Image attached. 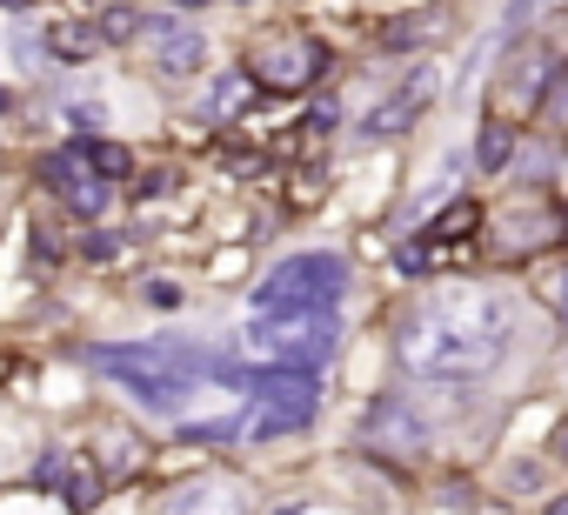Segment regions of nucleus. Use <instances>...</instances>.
<instances>
[{"label": "nucleus", "mask_w": 568, "mask_h": 515, "mask_svg": "<svg viewBox=\"0 0 568 515\" xmlns=\"http://www.w3.org/2000/svg\"><path fill=\"white\" fill-rule=\"evenodd\" d=\"M348 289V262L328 248L315 254H288L261 289H254V315H328Z\"/></svg>", "instance_id": "nucleus-2"}, {"label": "nucleus", "mask_w": 568, "mask_h": 515, "mask_svg": "<svg viewBox=\"0 0 568 515\" xmlns=\"http://www.w3.org/2000/svg\"><path fill=\"white\" fill-rule=\"evenodd\" d=\"M141 48H148L154 74H168V81H194V74H201V61H207L201 28H194V21H181V14H148V21H141Z\"/></svg>", "instance_id": "nucleus-5"}, {"label": "nucleus", "mask_w": 568, "mask_h": 515, "mask_svg": "<svg viewBox=\"0 0 568 515\" xmlns=\"http://www.w3.org/2000/svg\"><path fill=\"white\" fill-rule=\"evenodd\" d=\"M548 515H568V502H555V508H548Z\"/></svg>", "instance_id": "nucleus-24"}, {"label": "nucleus", "mask_w": 568, "mask_h": 515, "mask_svg": "<svg viewBox=\"0 0 568 515\" xmlns=\"http://www.w3.org/2000/svg\"><path fill=\"white\" fill-rule=\"evenodd\" d=\"M94 28H101V41H141V8H108Z\"/></svg>", "instance_id": "nucleus-16"}, {"label": "nucleus", "mask_w": 568, "mask_h": 515, "mask_svg": "<svg viewBox=\"0 0 568 515\" xmlns=\"http://www.w3.org/2000/svg\"><path fill=\"white\" fill-rule=\"evenodd\" d=\"M0 108H8V88H0Z\"/></svg>", "instance_id": "nucleus-25"}, {"label": "nucleus", "mask_w": 568, "mask_h": 515, "mask_svg": "<svg viewBox=\"0 0 568 515\" xmlns=\"http://www.w3.org/2000/svg\"><path fill=\"white\" fill-rule=\"evenodd\" d=\"M48 48H54L61 61H88V54L101 48V28H88V21H61V28H48Z\"/></svg>", "instance_id": "nucleus-15"}, {"label": "nucleus", "mask_w": 568, "mask_h": 515, "mask_svg": "<svg viewBox=\"0 0 568 515\" xmlns=\"http://www.w3.org/2000/svg\"><path fill=\"white\" fill-rule=\"evenodd\" d=\"M548 455H555V462H568V422H555V435H548Z\"/></svg>", "instance_id": "nucleus-22"}, {"label": "nucleus", "mask_w": 568, "mask_h": 515, "mask_svg": "<svg viewBox=\"0 0 568 515\" xmlns=\"http://www.w3.org/2000/svg\"><path fill=\"white\" fill-rule=\"evenodd\" d=\"M508 335H515V302L495 295V289H448L435 302H422L408 322H402V368L415 382H481L501 355H508Z\"/></svg>", "instance_id": "nucleus-1"}, {"label": "nucleus", "mask_w": 568, "mask_h": 515, "mask_svg": "<svg viewBox=\"0 0 568 515\" xmlns=\"http://www.w3.org/2000/svg\"><path fill=\"white\" fill-rule=\"evenodd\" d=\"M34 482H41V488H54V495H61V502H74V508H94V502H101V468H94L88 455H68V448L41 455Z\"/></svg>", "instance_id": "nucleus-7"}, {"label": "nucleus", "mask_w": 568, "mask_h": 515, "mask_svg": "<svg viewBox=\"0 0 568 515\" xmlns=\"http://www.w3.org/2000/svg\"><path fill=\"white\" fill-rule=\"evenodd\" d=\"M555 309H561V322H568V275L555 282Z\"/></svg>", "instance_id": "nucleus-23"}, {"label": "nucleus", "mask_w": 568, "mask_h": 515, "mask_svg": "<svg viewBox=\"0 0 568 515\" xmlns=\"http://www.w3.org/2000/svg\"><path fill=\"white\" fill-rule=\"evenodd\" d=\"M328 74V48L322 41H302V34H261L247 48V81L254 88H274V94H302Z\"/></svg>", "instance_id": "nucleus-4"}, {"label": "nucleus", "mask_w": 568, "mask_h": 515, "mask_svg": "<svg viewBox=\"0 0 568 515\" xmlns=\"http://www.w3.org/2000/svg\"><path fill=\"white\" fill-rule=\"evenodd\" d=\"M428 34H442V8H415L408 21H388L382 28V48H422Z\"/></svg>", "instance_id": "nucleus-14"}, {"label": "nucleus", "mask_w": 568, "mask_h": 515, "mask_svg": "<svg viewBox=\"0 0 568 515\" xmlns=\"http://www.w3.org/2000/svg\"><path fill=\"white\" fill-rule=\"evenodd\" d=\"M241 355L261 368H322L335 355V315H261L241 335Z\"/></svg>", "instance_id": "nucleus-3"}, {"label": "nucleus", "mask_w": 568, "mask_h": 515, "mask_svg": "<svg viewBox=\"0 0 568 515\" xmlns=\"http://www.w3.org/2000/svg\"><path fill=\"white\" fill-rule=\"evenodd\" d=\"M148 302H154V309H181V289H174V282H148Z\"/></svg>", "instance_id": "nucleus-21"}, {"label": "nucleus", "mask_w": 568, "mask_h": 515, "mask_svg": "<svg viewBox=\"0 0 568 515\" xmlns=\"http://www.w3.org/2000/svg\"><path fill=\"white\" fill-rule=\"evenodd\" d=\"M428 101H435V68H415V81H408L402 94H388V101L362 121V141H388V134H402Z\"/></svg>", "instance_id": "nucleus-9"}, {"label": "nucleus", "mask_w": 568, "mask_h": 515, "mask_svg": "<svg viewBox=\"0 0 568 515\" xmlns=\"http://www.w3.org/2000/svg\"><path fill=\"white\" fill-rule=\"evenodd\" d=\"M561 228H568V214H561L555 201L528 194V201H521V214L508 208V234H501V248H508V254H535V248H548Z\"/></svg>", "instance_id": "nucleus-10"}, {"label": "nucleus", "mask_w": 568, "mask_h": 515, "mask_svg": "<svg viewBox=\"0 0 568 515\" xmlns=\"http://www.w3.org/2000/svg\"><path fill=\"white\" fill-rule=\"evenodd\" d=\"M74 154H81V161H88V168H94L101 181H128V174H134V154H128L121 141H101V134H81V141H74Z\"/></svg>", "instance_id": "nucleus-11"}, {"label": "nucleus", "mask_w": 568, "mask_h": 515, "mask_svg": "<svg viewBox=\"0 0 568 515\" xmlns=\"http://www.w3.org/2000/svg\"><path fill=\"white\" fill-rule=\"evenodd\" d=\"M161 515H247V488L227 482V475H201V482H181Z\"/></svg>", "instance_id": "nucleus-8"}, {"label": "nucleus", "mask_w": 568, "mask_h": 515, "mask_svg": "<svg viewBox=\"0 0 568 515\" xmlns=\"http://www.w3.org/2000/svg\"><path fill=\"white\" fill-rule=\"evenodd\" d=\"M541 8H548V0H508V28H528Z\"/></svg>", "instance_id": "nucleus-19"}, {"label": "nucleus", "mask_w": 568, "mask_h": 515, "mask_svg": "<svg viewBox=\"0 0 568 515\" xmlns=\"http://www.w3.org/2000/svg\"><path fill=\"white\" fill-rule=\"evenodd\" d=\"M41 181H48V188H54L81 221H94V214L108 208V194H114V181H101L74 148H68V154H48V161H41Z\"/></svg>", "instance_id": "nucleus-6"}, {"label": "nucleus", "mask_w": 568, "mask_h": 515, "mask_svg": "<svg viewBox=\"0 0 568 515\" xmlns=\"http://www.w3.org/2000/svg\"><path fill=\"white\" fill-rule=\"evenodd\" d=\"M475 221H481V208H475V201H455V208H442L422 234H428V248H455V241L475 234Z\"/></svg>", "instance_id": "nucleus-12"}, {"label": "nucleus", "mask_w": 568, "mask_h": 515, "mask_svg": "<svg viewBox=\"0 0 568 515\" xmlns=\"http://www.w3.org/2000/svg\"><path fill=\"white\" fill-rule=\"evenodd\" d=\"M508 154H515V121L488 114V121H481V141H475V161H481L488 174H501V168H508Z\"/></svg>", "instance_id": "nucleus-13"}, {"label": "nucleus", "mask_w": 568, "mask_h": 515, "mask_svg": "<svg viewBox=\"0 0 568 515\" xmlns=\"http://www.w3.org/2000/svg\"><path fill=\"white\" fill-rule=\"evenodd\" d=\"M541 108H548V121H568V74L548 88V101H541Z\"/></svg>", "instance_id": "nucleus-18"}, {"label": "nucleus", "mask_w": 568, "mask_h": 515, "mask_svg": "<svg viewBox=\"0 0 568 515\" xmlns=\"http://www.w3.org/2000/svg\"><path fill=\"white\" fill-rule=\"evenodd\" d=\"M34 248L48 254V262H61V254H68V241L54 234V221H34Z\"/></svg>", "instance_id": "nucleus-17"}, {"label": "nucleus", "mask_w": 568, "mask_h": 515, "mask_svg": "<svg viewBox=\"0 0 568 515\" xmlns=\"http://www.w3.org/2000/svg\"><path fill=\"white\" fill-rule=\"evenodd\" d=\"M68 121H74V128H81V134H94V128H101V108H94V101H88V108H81V101H74V108H68Z\"/></svg>", "instance_id": "nucleus-20"}]
</instances>
